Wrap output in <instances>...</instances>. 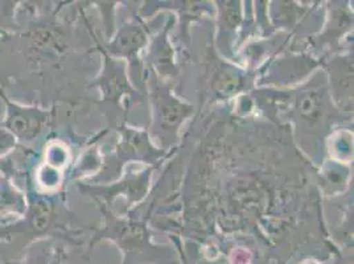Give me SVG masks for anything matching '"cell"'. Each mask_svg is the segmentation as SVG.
<instances>
[{"mask_svg":"<svg viewBox=\"0 0 354 264\" xmlns=\"http://www.w3.org/2000/svg\"><path fill=\"white\" fill-rule=\"evenodd\" d=\"M7 123L10 129L15 131L19 136L30 139L39 131L41 120L37 117L35 110H24L14 106L12 110L10 111Z\"/></svg>","mask_w":354,"mask_h":264,"instance_id":"1","label":"cell"}]
</instances>
